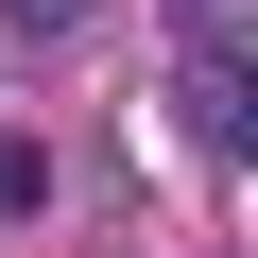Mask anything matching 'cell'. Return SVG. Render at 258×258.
<instances>
[{"label": "cell", "instance_id": "obj_3", "mask_svg": "<svg viewBox=\"0 0 258 258\" xmlns=\"http://www.w3.org/2000/svg\"><path fill=\"white\" fill-rule=\"evenodd\" d=\"M0 18H69V0H0Z\"/></svg>", "mask_w": 258, "mask_h": 258}, {"label": "cell", "instance_id": "obj_1", "mask_svg": "<svg viewBox=\"0 0 258 258\" xmlns=\"http://www.w3.org/2000/svg\"><path fill=\"white\" fill-rule=\"evenodd\" d=\"M189 120H207V155H241V120H258V86H241V52H224V35L189 52Z\"/></svg>", "mask_w": 258, "mask_h": 258}, {"label": "cell", "instance_id": "obj_2", "mask_svg": "<svg viewBox=\"0 0 258 258\" xmlns=\"http://www.w3.org/2000/svg\"><path fill=\"white\" fill-rule=\"evenodd\" d=\"M35 189H52V155H35V138H0V224H18Z\"/></svg>", "mask_w": 258, "mask_h": 258}]
</instances>
